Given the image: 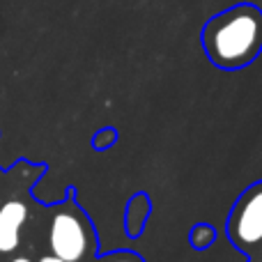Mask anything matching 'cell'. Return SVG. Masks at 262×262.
<instances>
[{
	"label": "cell",
	"instance_id": "5",
	"mask_svg": "<svg viewBox=\"0 0 262 262\" xmlns=\"http://www.w3.org/2000/svg\"><path fill=\"white\" fill-rule=\"evenodd\" d=\"M108 262H140L138 258H134V255H118V258L108 260Z\"/></svg>",
	"mask_w": 262,
	"mask_h": 262
},
{
	"label": "cell",
	"instance_id": "2",
	"mask_svg": "<svg viewBox=\"0 0 262 262\" xmlns=\"http://www.w3.org/2000/svg\"><path fill=\"white\" fill-rule=\"evenodd\" d=\"M49 244L53 255L64 262H78L90 249V230L88 223L76 209H60L51 219Z\"/></svg>",
	"mask_w": 262,
	"mask_h": 262
},
{
	"label": "cell",
	"instance_id": "4",
	"mask_svg": "<svg viewBox=\"0 0 262 262\" xmlns=\"http://www.w3.org/2000/svg\"><path fill=\"white\" fill-rule=\"evenodd\" d=\"M28 221V207L9 200L0 207V253H12L21 239V228Z\"/></svg>",
	"mask_w": 262,
	"mask_h": 262
},
{
	"label": "cell",
	"instance_id": "3",
	"mask_svg": "<svg viewBox=\"0 0 262 262\" xmlns=\"http://www.w3.org/2000/svg\"><path fill=\"white\" fill-rule=\"evenodd\" d=\"M230 237L239 249L262 244V184L237 203L230 219Z\"/></svg>",
	"mask_w": 262,
	"mask_h": 262
},
{
	"label": "cell",
	"instance_id": "1",
	"mask_svg": "<svg viewBox=\"0 0 262 262\" xmlns=\"http://www.w3.org/2000/svg\"><path fill=\"white\" fill-rule=\"evenodd\" d=\"M200 39L216 67H246L262 51V9L253 3H239L219 12L205 23Z\"/></svg>",
	"mask_w": 262,
	"mask_h": 262
},
{
	"label": "cell",
	"instance_id": "6",
	"mask_svg": "<svg viewBox=\"0 0 262 262\" xmlns=\"http://www.w3.org/2000/svg\"><path fill=\"white\" fill-rule=\"evenodd\" d=\"M39 262H64V260L58 258V255H44V258H39Z\"/></svg>",
	"mask_w": 262,
	"mask_h": 262
},
{
	"label": "cell",
	"instance_id": "7",
	"mask_svg": "<svg viewBox=\"0 0 262 262\" xmlns=\"http://www.w3.org/2000/svg\"><path fill=\"white\" fill-rule=\"evenodd\" d=\"M12 262H32V260L30 258H14Z\"/></svg>",
	"mask_w": 262,
	"mask_h": 262
}]
</instances>
